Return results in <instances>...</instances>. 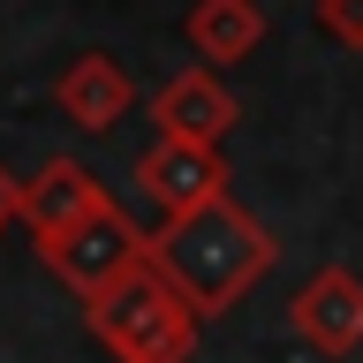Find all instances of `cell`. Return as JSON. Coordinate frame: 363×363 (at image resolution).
I'll return each mask as SVG.
<instances>
[{
    "mask_svg": "<svg viewBox=\"0 0 363 363\" xmlns=\"http://www.w3.org/2000/svg\"><path fill=\"white\" fill-rule=\"evenodd\" d=\"M144 265H152L204 325V318H227L280 265V242H272V227L257 220L250 204H235V189H227V197L197 204V212H182V220H159L152 242H144Z\"/></svg>",
    "mask_w": 363,
    "mask_h": 363,
    "instance_id": "cell-1",
    "label": "cell"
},
{
    "mask_svg": "<svg viewBox=\"0 0 363 363\" xmlns=\"http://www.w3.org/2000/svg\"><path fill=\"white\" fill-rule=\"evenodd\" d=\"M84 325L113 363H197V333H204L197 311L152 265H136L129 280H113L106 295H91Z\"/></svg>",
    "mask_w": 363,
    "mask_h": 363,
    "instance_id": "cell-2",
    "label": "cell"
},
{
    "mask_svg": "<svg viewBox=\"0 0 363 363\" xmlns=\"http://www.w3.org/2000/svg\"><path fill=\"white\" fill-rule=\"evenodd\" d=\"M144 242H152V227H136L121 204L113 212H99V220H84V227H68V235H45L38 242V265L61 280L68 295H106L113 280H129L136 265H144Z\"/></svg>",
    "mask_w": 363,
    "mask_h": 363,
    "instance_id": "cell-3",
    "label": "cell"
},
{
    "mask_svg": "<svg viewBox=\"0 0 363 363\" xmlns=\"http://www.w3.org/2000/svg\"><path fill=\"white\" fill-rule=\"evenodd\" d=\"M136 189L159 204V220H182L197 204L227 197V159L220 144H182V136H152L136 159Z\"/></svg>",
    "mask_w": 363,
    "mask_h": 363,
    "instance_id": "cell-4",
    "label": "cell"
},
{
    "mask_svg": "<svg viewBox=\"0 0 363 363\" xmlns=\"http://www.w3.org/2000/svg\"><path fill=\"white\" fill-rule=\"evenodd\" d=\"M288 325L303 348H318V356H356L363 348V272L348 265H318L303 288H295L288 303Z\"/></svg>",
    "mask_w": 363,
    "mask_h": 363,
    "instance_id": "cell-5",
    "label": "cell"
},
{
    "mask_svg": "<svg viewBox=\"0 0 363 363\" xmlns=\"http://www.w3.org/2000/svg\"><path fill=\"white\" fill-rule=\"evenodd\" d=\"M136 99H144V91H136V76L113 61V53H99V45H91V53H76V61L53 76V106H61V121H76L84 136H106L113 121H129Z\"/></svg>",
    "mask_w": 363,
    "mask_h": 363,
    "instance_id": "cell-6",
    "label": "cell"
},
{
    "mask_svg": "<svg viewBox=\"0 0 363 363\" xmlns=\"http://www.w3.org/2000/svg\"><path fill=\"white\" fill-rule=\"evenodd\" d=\"M144 113L159 121V136H182V144H220L235 129V91L220 84V68H174L167 84L144 99Z\"/></svg>",
    "mask_w": 363,
    "mask_h": 363,
    "instance_id": "cell-7",
    "label": "cell"
},
{
    "mask_svg": "<svg viewBox=\"0 0 363 363\" xmlns=\"http://www.w3.org/2000/svg\"><path fill=\"white\" fill-rule=\"evenodd\" d=\"M99 212H113V189L99 174H91L84 159H45L38 174L23 182V227L30 235H68V227H84L99 220Z\"/></svg>",
    "mask_w": 363,
    "mask_h": 363,
    "instance_id": "cell-8",
    "label": "cell"
},
{
    "mask_svg": "<svg viewBox=\"0 0 363 363\" xmlns=\"http://www.w3.org/2000/svg\"><path fill=\"white\" fill-rule=\"evenodd\" d=\"M189 45H197V61L204 68H235L250 61L257 45H265V0H189Z\"/></svg>",
    "mask_w": 363,
    "mask_h": 363,
    "instance_id": "cell-9",
    "label": "cell"
},
{
    "mask_svg": "<svg viewBox=\"0 0 363 363\" xmlns=\"http://www.w3.org/2000/svg\"><path fill=\"white\" fill-rule=\"evenodd\" d=\"M311 16H318V30H325L333 45L363 53V0H311Z\"/></svg>",
    "mask_w": 363,
    "mask_h": 363,
    "instance_id": "cell-10",
    "label": "cell"
},
{
    "mask_svg": "<svg viewBox=\"0 0 363 363\" xmlns=\"http://www.w3.org/2000/svg\"><path fill=\"white\" fill-rule=\"evenodd\" d=\"M16 220H23V182L0 167V227H16Z\"/></svg>",
    "mask_w": 363,
    "mask_h": 363,
    "instance_id": "cell-11",
    "label": "cell"
}]
</instances>
